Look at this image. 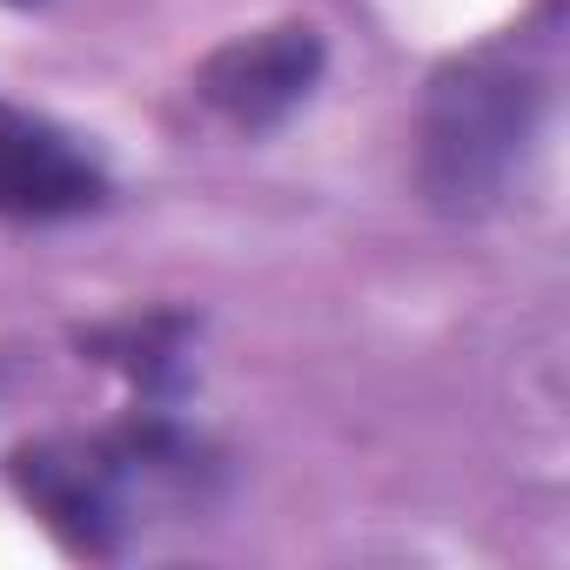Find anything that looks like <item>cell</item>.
<instances>
[{
  "label": "cell",
  "mask_w": 570,
  "mask_h": 570,
  "mask_svg": "<svg viewBox=\"0 0 570 570\" xmlns=\"http://www.w3.org/2000/svg\"><path fill=\"white\" fill-rule=\"evenodd\" d=\"M543 81L497 48L436 68L423 101V195L443 215H490L537 135Z\"/></svg>",
  "instance_id": "obj_1"
},
{
  "label": "cell",
  "mask_w": 570,
  "mask_h": 570,
  "mask_svg": "<svg viewBox=\"0 0 570 570\" xmlns=\"http://www.w3.org/2000/svg\"><path fill=\"white\" fill-rule=\"evenodd\" d=\"M14 490L81 557H115L128 537L141 476H188V443L168 423H128L115 436H41L14 450Z\"/></svg>",
  "instance_id": "obj_2"
},
{
  "label": "cell",
  "mask_w": 570,
  "mask_h": 570,
  "mask_svg": "<svg viewBox=\"0 0 570 570\" xmlns=\"http://www.w3.org/2000/svg\"><path fill=\"white\" fill-rule=\"evenodd\" d=\"M316 75H323V35L309 21H275V28H255V35H235L228 48H215L195 75V88L228 128L262 135L309 101Z\"/></svg>",
  "instance_id": "obj_3"
},
{
  "label": "cell",
  "mask_w": 570,
  "mask_h": 570,
  "mask_svg": "<svg viewBox=\"0 0 570 570\" xmlns=\"http://www.w3.org/2000/svg\"><path fill=\"white\" fill-rule=\"evenodd\" d=\"M108 202V175L55 128L0 108V215L14 222H61Z\"/></svg>",
  "instance_id": "obj_4"
}]
</instances>
